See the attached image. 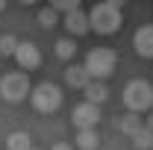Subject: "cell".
Returning a JSON list of instances; mask_svg holds the SVG:
<instances>
[{
	"label": "cell",
	"mask_w": 153,
	"mask_h": 150,
	"mask_svg": "<svg viewBox=\"0 0 153 150\" xmlns=\"http://www.w3.org/2000/svg\"><path fill=\"white\" fill-rule=\"evenodd\" d=\"M88 18H91V30L94 33L112 36V33H118V27H121V6H112L109 0H100L94 9L88 12Z\"/></svg>",
	"instance_id": "1"
},
{
	"label": "cell",
	"mask_w": 153,
	"mask_h": 150,
	"mask_svg": "<svg viewBox=\"0 0 153 150\" xmlns=\"http://www.w3.org/2000/svg\"><path fill=\"white\" fill-rule=\"evenodd\" d=\"M124 106L130 112H147L153 109V85L147 79H133L124 88Z\"/></svg>",
	"instance_id": "2"
},
{
	"label": "cell",
	"mask_w": 153,
	"mask_h": 150,
	"mask_svg": "<svg viewBox=\"0 0 153 150\" xmlns=\"http://www.w3.org/2000/svg\"><path fill=\"white\" fill-rule=\"evenodd\" d=\"M30 103H33L36 112L53 115L62 106V91H59V85H53V82H38L36 88L30 91Z\"/></svg>",
	"instance_id": "3"
},
{
	"label": "cell",
	"mask_w": 153,
	"mask_h": 150,
	"mask_svg": "<svg viewBox=\"0 0 153 150\" xmlns=\"http://www.w3.org/2000/svg\"><path fill=\"white\" fill-rule=\"evenodd\" d=\"M115 65H118V53H115L112 47H94V50L85 56V68H88V74L94 76V79L112 76Z\"/></svg>",
	"instance_id": "4"
},
{
	"label": "cell",
	"mask_w": 153,
	"mask_h": 150,
	"mask_svg": "<svg viewBox=\"0 0 153 150\" xmlns=\"http://www.w3.org/2000/svg\"><path fill=\"white\" fill-rule=\"evenodd\" d=\"M30 91L33 88H30V79L24 71H9V74L0 76V97L6 103H21Z\"/></svg>",
	"instance_id": "5"
},
{
	"label": "cell",
	"mask_w": 153,
	"mask_h": 150,
	"mask_svg": "<svg viewBox=\"0 0 153 150\" xmlns=\"http://www.w3.org/2000/svg\"><path fill=\"white\" fill-rule=\"evenodd\" d=\"M97 124H100V109H97V103L85 100V103L74 106V127L76 130H91Z\"/></svg>",
	"instance_id": "6"
},
{
	"label": "cell",
	"mask_w": 153,
	"mask_h": 150,
	"mask_svg": "<svg viewBox=\"0 0 153 150\" xmlns=\"http://www.w3.org/2000/svg\"><path fill=\"white\" fill-rule=\"evenodd\" d=\"M15 62H18V68H24V71H36L38 65H41V50H38L33 41H18Z\"/></svg>",
	"instance_id": "7"
},
{
	"label": "cell",
	"mask_w": 153,
	"mask_h": 150,
	"mask_svg": "<svg viewBox=\"0 0 153 150\" xmlns=\"http://www.w3.org/2000/svg\"><path fill=\"white\" fill-rule=\"evenodd\" d=\"M133 47L141 59H153V24H144L138 27L133 36Z\"/></svg>",
	"instance_id": "8"
},
{
	"label": "cell",
	"mask_w": 153,
	"mask_h": 150,
	"mask_svg": "<svg viewBox=\"0 0 153 150\" xmlns=\"http://www.w3.org/2000/svg\"><path fill=\"white\" fill-rule=\"evenodd\" d=\"M65 30L71 36H85L91 30V18L82 12V9H74V12H65Z\"/></svg>",
	"instance_id": "9"
},
{
	"label": "cell",
	"mask_w": 153,
	"mask_h": 150,
	"mask_svg": "<svg viewBox=\"0 0 153 150\" xmlns=\"http://www.w3.org/2000/svg\"><path fill=\"white\" fill-rule=\"evenodd\" d=\"M91 79H94V76L88 74L85 65H71V68H65V82H68L71 88H79V91H82Z\"/></svg>",
	"instance_id": "10"
},
{
	"label": "cell",
	"mask_w": 153,
	"mask_h": 150,
	"mask_svg": "<svg viewBox=\"0 0 153 150\" xmlns=\"http://www.w3.org/2000/svg\"><path fill=\"white\" fill-rule=\"evenodd\" d=\"M76 147H79V150H97V147H100L97 127H91V130H76Z\"/></svg>",
	"instance_id": "11"
},
{
	"label": "cell",
	"mask_w": 153,
	"mask_h": 150,
	"mask_svg": "<svg viewBox=\"0 0 153 150\" xmlns=\"http://www.w3.org/2000/svg\"><path fill=\"white\" fill-rule=\"evenodd\" d=\"M82 91H85V97H88L91 103H103V100L109 97V88H106V82H103V79H91Z\"/></svg>",
	"instance_id": "12"
},
{
	"label": "cell",
	"mask_w": 153,
	"mask_h": 150,
	"mask_svg": "<svg viewBox=\"0 0 153 150\" xmlns=\"http://www.w3.org/2000/svg\"><path fill=\"white\" fill-rule=\"evenodd\" d=\"M33 147V138L27 135V132H9L6 135V150H30Z\"/></svg>",
	"instance_id": "13"
},
{
	"label": "cell",
	"mask_w": 153,
	"mask_h": 150,
	"mask_svg": "<svg viewBox=\"0 0 153 150\" xmlns=\"http://www.w3.org/2000/svg\"><path fill=\"white\" fill-rule=\"evenodd\" d=\"M53 53H56L62 62H68V59H74V53H76V44L71 41V38H59L56 44H53Z\"/></svg>",
	"instance_id": "14"
},
{
	"label": "cell",
	"mask_w": 153,
	"mask_h": 150,
	"mask_svg": "<svg viewBox=\"0 0 153 150\" xmlns=\"http://www.w3.org/2000/svg\"><path fill=\"white\" fill-rule=\"evenodd\" d=\"M141 127H144V124H141V121H138V115H124V118H121V132H124V135H127V138H133L135 132L141 130Z\"/></svg>",
	"instance_id": "15"
},
{
	"label": "cell",
	"mask_w": 153,
	"mask_h": 150,
	"mask_svg": "<svg viewBox=\"0 0 153 150\" xmlns=\"http://www.w3.org/2000/svg\"><path fill=\"white\" fill-rule=\"evenodd\" d=\"M133 144L138 150H147V147H153V130L150 127H141V130L133 135Z\"/></svg>",
	"instance_id": "16"
},
{
	"label": "cell",
	"mask_w": 153,
	"mask_h": 150,
	"mask_svg": "<svg viewBox=\"0 0 153 150\" xmlns=\"http://www.w3.org/2000/svg\"><path fill=\"white\" fill-rule=\"evenodd\" d=\"M15 50H18V38L15 36H0V56H15Z\"/></svg>",
	"instance_id": "17"
},
{
	"label": "cell",
	"mask_w": 153,
	"mask_h": 150,
	"mask_svg": "<svg viewBox=\"0 0 153 150\" xmlns=\"http://www.w3.org/2000/svg\"><path fill=\"white\" fill-rule=\"evenodd\" d=\"M56 9H53V6H47V9H41V12H38V24H41V27H44V30H50V27H53V24H56Z\"/></svg>",
	"instance_id": "18"
},
{
	"label": "cell",
	"mask_w": 153,
	"mask_h": 150,
	"mask_svg": "<svg viewBox=\"0 0 153 150\" xmlns=\"http://www.w3.org/2000/svg\"><path fill=\"white\" fill-rule=\"evenodd\" d=\"M50 6L56 12H74V9H79V0H50Z\"/></svg>",
	"instance_id": "19"
},
{
	"label": "cell",
	"mask_w": 153,
	"mask_h": 150,
	"mask_svg": "<svg viewBox=\"0 0 153 150\" xmlns=\"http://www.w3.org/2000/svg\"><path fill=\"white\" fill-rule=\"evenodd\" d=\"M50 150H74V147H71V144H65V141H56Z\"/></svg>",
	"instance_id": "20"
},
{
	"label": "cell",
	"mask_w": 153,
	"mask_h": 150,
	"mask_svg": "<svg viewBox=\"0 0 153 150\" xmlns=\"http://www.w3.org/2000/svg\"><path fill=\"white\" fill-rule=\"evenodd\" d=\"M109 3H112V6H121V9H124V3H127V0H109Z\"/></svg>",
	"instance_id": "21"
},
{
	"label": "cell",
	"mask_w": 153,
	"mask_h": 150,
	"mask_svg": "<svg viewBox=\"0 0 153 150\" xmlns=\"http://www.w3.org/2000/svg\"><path fill=\"white\" fill-rule=\"evenodd\" d=\"M147 127H150V130H153V115H150V118H147Z\"/></svg>",
	"instance_id": "22"
},
{
	"label": "cell",
	"mask_w": 153,
	"mask_h": 150,
	"mask_svg": "<svg viewBox=\"0 0 153 150\" xmlns=\"http://www.w3.org/2000/svg\"><path fill=\"white\" fill-rule=\"evenodd\" d=\"M3 9H6V0H0V12H3Z\"/></svg>",
	"instance_id": "23"
},
{
	"label": "cell",
	"mask_w": 153,
	"mask_h": 150,
	"mask_svg": "<svg viewBox=\"0 0 153 150\" xmlns=\"http://www.w3.org/2000/svg\"><path fill=\"white\" fill-rule=\"evenodd\" d=\"M21 3H36V0H21Z\"/></svg>",
	"instance_id": "24"
},
{
	"label": "cell",
	"mask_w": 153,
	"mask_h": 150,
	"mask_svg": "<svg viewBox=\"0 0 153 150\" xmlns=\"http://www.w3.org/2000/svg\"><path fill=\"white\" fill-rule=\"evenodd\" d=\"M30 150H38V147H30Z\"/></svg>",
	"instance_id": "25"
}]
</instances>
